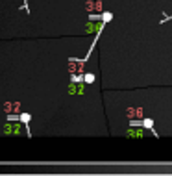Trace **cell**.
<instances>
[{"mask_svg":"<svg viewBox=\"0 0 172 176\" xmlns=\"http://www.w3.org/2000/svg\"><path fill=\"white\" fill-rule=\"evenodd\" d=\"M24 130H26V135L30 137V130H28V126L17 123V120H7V123L4 124V128H2V132H4L6 135H22V134H24Z\"/></svg>","mask_w":172,"mask_h":176,"instance_id":"cell-1","label":"cell"},{"mask_svg":"<svg viewBox=\"0 0 172 176\" xmlns=\"http://www.w3.org/2000/svg\"><path fill=\"white\" fill-rule=\"evenodd\" d=\"M69 72L70 74H85V59H69Z\"/></svg>","mask_w":172,"mask_h":176,"instance_id":"cell-2","label":"cell"},{"mask_svg":"<svg viewBox=\"0 0 172 176\" xmlns=\"http://www.w3.org/2000/svg\"><path fill=\"white\" fill-rule=\"evenodd\" d=\"M105 26V23H104V20H98V23H94V20H91L89 19V23L87 24H85V34H100V32H102V28Z\"/></svg>","mask_w":172,"mask_h":176,"instance_id":"cell-3","label":"cell"},{"mask_svg":"<svg viewBox=\"0 0 172 176\" xmlns=\"http://www.w3.org/2000/svg\"><path fill=\"white\" fill-rule=\"evenodd\" d=\"M83 9H85V11H89V13H102V11H104L100 0H87Z\"/></svg>","mask_w":172,"mask_h":176,"instance_id":"cell-4","label":"cell"},{"mask_svg":"<svg viewBox=\"0 0 172 176\" xmlns=\"http://www.w3.org/2000/svg\"><path fill=\"white\" fill-rule=\"evenodd\" d=\"M69 93H70V95H83V93H85L83 82H70V83H69Z\"/></svg>","mask_w":172,"mask_h":176,"instance_id":"cell-5","label":"cell"},{"mask_svg":"<svg viewBox=\"0 0 172 176\" xmlns=\"http://www.w3.org/2000/svg\"><path fill=\"white\" fill-rule=\"evenodd\" d=\"M4 111L6 113H22L20 102H4Z\"/></svg>","mask_w":172,"mask_h":176,"instance_id":"cell-6","label":"cell"},{"mask_svg":"<svg viewBox=\"0 0 172 176\" xmlns=\"http://www.w3.org/2000/svg\"><path fill=\"white\" fill-rule=\"evenodd\" d=\"M126 115H128V119L130 120H133V119H143L144 117V111L141 108H128L126 109Z\"/></svg>","mask_w":172,"mask_h":176,"instance_id":"cell-7","label":"cell"},{"mask_svg":"<svg viewBox=\"0 0 172 176\" xmlns=\"http://www.w3.org/2000/svg\"><path fill=\"white\" fill-rule=\"evenodd\" d=\"M126 135L133 137V139H141V137H144V130H143V126H133L126 132Z\"/></svg>","mask_w":172,"mask_h":176,"instance_id":"cell-8","label":"cell"},{"mask_svg":"<svg viewBox=\"0 0 172 176\" xmlns=\"http://www.w3.org/2000/svg\"><path fill=\"white\" fill-rule=\"evenodd\" d=\"M30 119H31V115H30V113H24V111L20 113V123H22V124H26V126H28V124H30Z\"/></svg>","mask_w":172,"mask_h":176,"instance_id":"cell-9","label":"cell"},{"mask_svg":"<svg viewBox=\"0 0 172 176\" xmlns=\"http://www.w3.org/2000/svg\"><path fill=\"white\" fill-rule=\"evenodd\" d=\"M83 80H85V83H93L94 82V74H83Z\"/></svg>","mask_w":172,"mask_h":176,"instance_id":"cell-10","label":"cell"},{"mask_svg":"<svg viewBox=\"0 0 172 176\" xmlns=\"http://www.w3.org/2000/svg\"><path fill=\"white\" fill-rule=\"evenodd\" d=\"M102 20H104V23L111 20V13H109V11H102Z\"/></svg>","mask_w":172,"mask_h":176,"instance_id":"cell-11","label":"cell"},{"mask_svg":"<svg viewBox=\"0 0 172 176\" xmlns=\"http://www.w3.org/2000/svg\"><path fill=\"white\" fill-rule=\"evenodd\" d=\"M168 19H172V17H168Z\"/></svg>","mask_w":172,"mask_h":176,"instance_id":"cell-12","label":"cell"}]
</instances>
